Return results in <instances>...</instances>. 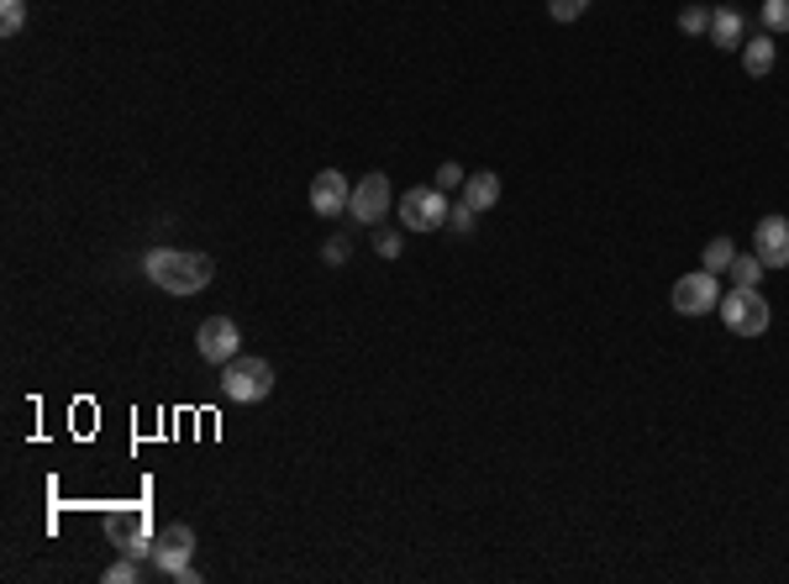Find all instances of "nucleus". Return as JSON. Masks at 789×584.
<instances>
[{"instance_id": "1", "label": "nucleus", "mask_w": 789, "mask_h": 584, "mask_svg": "<svg viewBox=\"0 0 789 584\" xmlns=\"http://www.w3.org/2000/svg\"><path fill=\"white\" fill-rule=\"evenodd\" d=\"M142 274L159 284L163 295H201L216 274V263L205 253H190V248H153V253H142Z\"/></svg>"}, {"instance_id": "2", "label": "nucleus", "mask_w": 789, "mask_h": 584, "mask_svg": "<svg viewBox=\"0 0 789 584\" xmlns=\"http://www.w3.org/2000/svg\"><path fill=\"white\" fill-rule=\"evenodd\" d=\"M195 558V532L184 522L163 526L159 537H153V574H163V580H180V584H195L201 580V568L190 564Z\"/></svg>"}, {"instance_id": "3", "label": "nucleus", "mask_w": 789, "mask_h": 584, "mask_svg": "<svg viewBox=\"0 0 789 584\" xmlns=\"http://www.w3.org/2000/svg\"><path fill=\"white\" fill-rule=\"evenodd\" d=\"M269 390H274V369H269V359H247V353H237L232 363H222V395L237 405H259L269 401Z\"/></svg>"}, {"instance_id": "4", "label": "nucleus", "mask_w": 789, "mask_h": 584, "mask_svg": "<svg viewBox=\"0 0 789 584\" xmlns=\"http://www.w3.org/2000/svg\"><path fill=\"white\" fill-rule=\"evenodd\" d=\"M105 532H111V543L117 553L127 558H153V516L142 511V505H117V511H105Z\"/></svg>"}, {"instance_id": "5", "label": "nucleus", "mask_w": 789, "mask_h": 584, "mask_svg": "<svg viewBox=\"0 0 789 584\" xmlns=\"http://www.w3.org/2000/svg\"><path fill=\"white\" fill-rule=\"evenodd\" d=\"M721 322H727V332L731 338H763L769 332V322H773V311H769V301L758 295V290H731V295H721Z\"/></svg>"}, {"instance_id": "6", "label": "nucleus", "mask_w": 789, "mask_h": 584, "mask_svg": "<svg viewBox=\"0 0 789 584\" xmlns=\"http://www.w3.org/2000/svg\"><path fill=\"white\" fill-rule=\"evenodd\" d=\"M395 211H401L405 232H437V226L447 222V211H453V205H447V195L437 190V184H411Z\"/></svg>"}, {"instance_id": "7", "label": "nucleus", "mask_w": 789, "mask_h": 584, "mask_svg": "<svg viewBox=\"0 0 789 584\" xmlns=\"http://www.w3.org/2000/svg\"><path fill=\"white\" fill-rule=\"evenodd\" d=\"M390 205H395V190H390V180L374 169V174H364V180L353 184V195H347V217L358 226H380L390 217Z\"/></svg>"}, {"instance_id": "8", "label": "nucleus", "mask_w": 789, "mask_h": 584, "mask_svg": "<svg viewBox=\"0 0 789 584\" xmlns=\"http://www.w3.org/2000/svg\"><path fill=\"white\" fill-rule=\"evenodd\" d=\"M674 311L679 316H706V311H716L721 305V284H716V274L710 269H700V274H685V280L674 284Z\"/></svg>"}, {"instance_id": "9", "label": "nucleus", "mask_w": 789, "mask_h": 584, "mask_svg": "<svg viewBox=\"0 0 789 584\" xmlns=\"http://www.w3.org/2000/svg\"><path fill=\"white\" fill-rule=\"evenodd\" d=\"M195 348H201L205 363H232L243 353V332H237L232 316H211V322H201V332H195Z\"/></svg>"}, {"instance_id": "10", "label": "nucleus", "mask_w": 789, "mask_h": 584, "mask_svg": "<svg viewBox=\"0 0 789 584\" xmlns=\"http://www.w3.org/2000/svg\"><path fill=\"white\" fill-rule=\"evenodd\" d=\"M752 253L763 259V269H789V222L785 217H763V222H758Z\"/></svg>"}, {"instance_id": "11", "label": "nucleus", "mask_w": 789, "mask_h": 584, "mask_svg": "<svg viewBox=\"0 0 789 584\" xmlns=\"http://www.w3.org/2000/svg\"><path fill=\"white\" fill-rule=\"evenodd\" d=\"M347 195H353V184H347L337 169H322V174L311 180V211H316V217H347Z\"/></svg>"}, {"instance_id": "12", "label": "nucleus", "mask_w": 789, "mask_h": 584, "mask_svg": "<svg viewBox=\"0 0 789 584\" xmlns=\"http://www.w3.org/2000/svg\"><path fill=\"white\" fill-rule=\"evenodd\" d=\"M710 42H716V48H727V53L748 42V21H742L737 6H716V11H710Z\"/></svg>"}, {"instance_id": "13", "label": "nucleus", "mask_w": 789, "mask_h": 584, "mask_svg": "<svg viewBox=\"0 0 789 584\" xmlns=\"http://www.w3.org/2000/svg\"><path fill=\"white\" fill-rule=\"evenodd\" d=\"M495 201H500V174H495V169L468 174V180H464V205H474V211H489Z\"/></svg>"}, {"instance_id": "14", "label": "nucleus", "mask_w": 789, "mask_h": 584, "mask_svg": "<svg viewBox=\"0 0 789 584\" xmlns=\"http://www.w3.org/2000/svg\"><path fill=\"white\" fill-rule=\"evenodd\" d=\"M742 69H748L752 80L773 74V32H758V38L742 42Z\"/></svg>"}, {"instance_id": "15", "label": "nucleus", "mask_w": 789, "mask_h": 584, "mask_svg": "<svg viewBox=\"0 0 789 584\" xmlns=\"http://www.w3.org/2000/svg\"><path fill=\"white\" fill-rule=\"evenodd\" d=\"M727 274H731L737 290H758V280H763V259H758V253H737Z\"/></svg>"}, {"instance_id": "16", "label": "nucleus", "mask_w": 789, "mask_h": 584, "mask_svg": "<svg viewBox=\"0 0 789 584\" xmlns=\"http://www.w3.org/2000/svg\"><path fill=\"white\" fill-rule=\"evenodd\" d=\"M700 259H706L710 274H721V269H731V259H737V242H731V238H710Z\"/></svg>"}, {"instance_id": "17", "label": "nucleus", "mask_w": 789, "mask_h": 584, "mask_svg": "<svg viewBox=\"0 0 789 584\" xmlns=\"http://www.w3.org/2000/svg\"><path fill=\"white\" fill-rule=\"evenodd\" d=\"M27 27V0H0V38H17Z\"/></svg>"}, {"instance_id": "18", "label": "nucleus", "mask_w": 789, "mask_h": 584, "mask_svg": "<svg viewBox=\"0 0 789 584\" xmlns=\"http://www.w3.org/2000/svg\"><path fill=\"white\" fill-rule=\"evenodd\" d=\"M138 580H148V568H142L138 558H127V553L111 568H105V584H138Z\"/></svg>"}, {"instance_id": "19", "label": "nucleus", "mask_w": 789, "mask_h": 584, "mask_svg": "<svg viewBox=\"0 0 789 584\" xmlns=\"http://www.w3.org/2000/svg\"><path fill=\"white\" fill-rule=\"evenodd\" d=\"M679 32H689V38L710 32V11H706V6H685V11H679Z\"/></svg>"}, {"instance_id": "20", "label": "nucleus", "mask_w": 789, "mask_h": 584, "mask_svg": "<svg viewBox=\"0 0 789 584\" xmlns=\"http://www.w3.org/2000/svg\"><path fill=\"white\" fill-rule=\"evenodd\" d=\"M763 32H789V0H763Z\"/></svg>"}, {"instance_id": "21", "label": "nucleus", "mask_w": 789, "mask_h": 584, "mask_svg": "<svg viewBox=\"0 0 789 584\" xmlns=\"http://www.w3.org/2000/svg\"><path fill=\"white\" fill-rule=\"evenodd\" d=\"M547 11H553V21H579L589 11V0H547Z\"/></svg>"}, {"instance_id": "22", "label": "nucleus", "mask_w": 789, "mask_h": 584, "mask_svg": "<svg viewBox=\"0 0 789 584\" xmlns=\"http://www.w3.org/2000/svg\"><path fill=\"white\" fill-rule=\"evenodd\" d=\"M464 180H468V174L458 169V163H443V169H437V180H432V184H437V190L447 195V190H464Z\"/></svg>"}, {"instance_id": "23", "label": "nucleus", "mask_w": 789, "mask_h": 584, "mask_svg": "<svg viewBox=\"0 0 789 584\" xmlns=\"http://www.w3.org/2000/svg\"><path fill=\"white\" fill-rule=\"evenodd\" d=\"M322 259L332 263V269H337V263H347V259H353V242H347V238H332V242L322 248Z\"/></svg>"}, {"instance_id": "24", "label": "nucleus", "mask_w": 789, "mask_h": 584, "mask_svg": "<svg viewBox=\"0 0 789 584\" xmlns=\"http://www.w3.org/2000/svg\"><path fill=\"white\" fill-rule=\"evenodd\" d=\"M474 217H479L474 205H453V211H447V222H453V232H474Z\"/></svg>"}, {"instance_id": "25", "label": "nucleus", "mask_w": 789, "mask_h": 584, "mask_svg": "<svg viewBox=\"0 0 789 584\" xmlns=\"http://www.w3.org/2000/svg\"><path fill=\"white\" fill-rule=\"evenodd\" d=\"M374 248H380V259H401V232H380Z\"/></svg>"}]
</instances>
